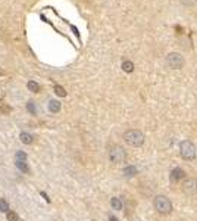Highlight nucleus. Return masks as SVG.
Listing matches in <instances>:
<instances>
[{
	"mask_svg": "<svg viewBox=\"0 0 197 221\" xmlns=\"http://www.w3.org/2000/svg\"><path fill=\"white\" fill-rule=\"evenodd\" d=\"M41 196H43V198L46 199V200H47V202H50V199H49V196H47V195H46V193H44V192H41Z\"/></svg>",
	"mask_w": 197,
	"mask_h": 221,
	"instance_id": "4be33fe9",
	"label": "nucleus"
},
{
	"mask_svg": "<svg viewBox=\"0 0 197 221\" xmlns=\"http://www.w3.org/2000/svg\"><path fill=\"white\" fill-rule=\"evenodd\" d=\"M9 211V203L6 199H0V212H8Z\"/></svg>",
	"mask_w": 197,
	"mask_h": 221,
	"instance_id": "dca6fc26",
	"label": "nucleus"
},
{
	"mask_svg": "<svg viewBox=\"0 0 197 221\" xmlns=\"http://www.w3.org/2000/svg\"><path fill=\"white\" fill-rule=\"evenodd\" d=\"M182 190L187 195H197V178L194 177H188V178H184L182 181Z\"/></svg>",
	"mask_w": 197,
	"mask_h": 221,
	"instance_id": "423d86ee",
	"label": "nucleus"
},
{
	"mask_svg": "<svg viewBox=\"0 0 197 221\" xmlns=\"http://www.w3.org/2000/svg\"><path fill=\"white\" fill-rule=\"evenodd\" d=\"M55 93L57 96H60V97H65L66 96V91L63 87H60V86H55Z\"/></svg>",
	"mask_w": 197,
	"mask_h": 221,
	"instance_id": "a211bd4d",
	"label": "nucleus"
},
{
	"mask_svg": "<svg viewBox=\"0 0 197 221\" xmlns=\"http://www.w3.org/2000/svg\"><path fill=\"white\" fill-rule=\"evenodd\" d=\"M19 139H21V142H22L24 144H31V143L34 142L33 134H30V133H21Z\"/></svg>",
	"mask_w": 197,
	"mask_h": 221,
	"instance_id": "9b49d317",
	"label": "nucleus"
},
{
	"mask_svg": "<svg viewBox=\"0 0 197 221\" xmlns=\"http://www.w3.org/2000/svg\"><path fill=\"white\" fill-rule=\"evenodd\" d=\"M27 109H28V112H30V114L35 115V106H34L33 102H28V103H27Z\"/></svg>",
	"mask_w": 197,
	"mask_h": 221,
	"instance_id": "6ab92c4d",
	"label": "nucleus"
},
{
	"mask_svg": "<svg viewBox=\"0 0 197 221\" xmlns=\"http://www.w3.org/2000/svg\"><path fill=\"white\" fill-rule=\"evenodd\" d=\"M15 165L18 167L19 171L25 173V174L30 173V167H28V164H27V159H15Z\"/></svg>",
	"mask_w": 197,
	"mask_h": 221,
	"instance_id": "6e6552de",
	"label": "nucleus"
},
{
	"mask_svg": "<svg viewBox=\"0 0 197 221\" xmlns=\"http://www.w3.org/2000/svg\"><path fill=\"white\" fill-rule=\"evenodd\" d=\"M6 218H8V221H18L19 220L18 214L13 212V211H8V212H6Z\"/></svg>",
	"mask_w": 197,
	"mask_h": 221,
	"instance_id": "2eb2a0df",
	"label": "nucleus"
},
{
	"mask_svg": "<svg viewBox=\"0 0 197 221\" xmlns=\"http://www.w3.org/2000/svg\"><path fill=\"white\" fill-rule=\"evenodd\" d=\"M186 177V173H184V170L182 168H174L172 171H171V174H169V178H171V181H181L182 178Z\"/></svg>",
	"mask_w": 197,
	"mask_h": 221,
	"instance_id": "0eeeda50",
	"label": "nucleus"
},
{
	"mask_svg": "<svg viewBox=\"0 0 197 221\" xmlns=\"http://www.w3.org/2000/svg\"><path fill=\"white\" fill-rule=\"evenodd\" d=\"M27 87H28V90L30 91H33V93H38L40 91V84L38 83H35V81H28V84H27Z\"/></svg>",
	"mask_w": 197,
	"mask_h": 221,
	"instance_id": "f8f14e48",
	"label": "nucleus"
},
{
	"mask_svg": "<svg viewBox=\"0 0 197 221\" xmlns=\"http://www.w3.org/2000/svg\"><path fill=\"white\" fill-rule=\"evenodd\" d=\"M0 110H2V112H5V114H8V112H9V108H8V106H3V108H0Z\"/></svg>",
	"mask_w": 197,
	"mask_h": 221,
	"instance_id": "412c9836",
	"label": "nucleus"
},
{
	"mask_svg": "<svg viewBox=\"0 0 197 221\" xmlns=\"http://www.w3.org/2000/svg\"><path fill=\"white\" fill-rule=\"evenodd\" d=\"M179 3L182 6H186V8H193L197 3V0H179Z\"/></svg>",
	"mask_w": 197,
	"mask_h": 221,
	"instance_id": "f3484780",
	"label": "nucleus"
},
{
	"mask_svg": "<svg viewBox=\"0 0 197 221\" xmlns=\"http://www.w3.org/2000/svg\"><path fill=\"white\" fill-rule=\"evenodd\" d=\"M110 206H112V209L121 211L124 208V203H122V200L119 198H112L110 199Z\"/></svg>",
	"mask_w": 197,
	"mask_h": 221,
	"instance_id": "1a4fd4ad",
	"label": "nucleus"
},
{
	"mask_svg": "<svg viewBox=\"0 0 197 221\" xmlns=\"http://www.w3.org/2000/svg\"><path fill=\"white\" fill-rule=\"evenodd\" d=\"M137 174V168L135 167H127L125 170H124V176L125 177H132V176H135Z\"/></svg>",
	"mask_w": 197,
	"mask_h": 221,
	"instance_id": "4468645a",
	"label": "nucleus"
},
{
	"mask_svg": "<svg viewBox=\"0 0 197 221\" xmlns=\"http://www.w3.org/2000/svg\"><path fill=\"white\" fill-rule=\"evenodd\" d=\"M153 206L154 209L157 211L162 215H168L172 212V202L166 198L165 195H157L153 199Z\"/></svg>",
	"mask_w": 197,
	"mask_h": 221,
	"instance_id": "7ed1b4c3",
	"label": "nucleus"
},
{
	"mask_svg": "<svg viewBox=\"0 0 197 221\" xmlns=\"http://www.w3.org/2000/svg\"><path fill=\"white\" fill-rule=\"evenodd\" d=\"M109 221H118V220H116L115 217H109Z\"/></svg>",
	"mask_w": 197,
	"mask_h": 221,
	"instance_id": "5701e85b",
	"label": "nucleus"
},
{
	"mask_svg": "<svg viewBox=\"0 0 197 221\" xmlns=\"http://www.w3.org/2000/svg\"><path fill=\"white\" fill-rule=\"evenodd\" d=\"M122 69L125 72H132L134 71V64H132L131 61H124L122 62Z\"/></svg>",
	"mask_w": 197,
	"mask_h": 221,
	"instance_id": "ddd939ff",
	"label": "nucleus"
},
{
	"mask_svg": "<svg viewBox=\"0 0 197 221\" xmlns=\"http://www.w3.org/2000/svg\"><path fill=\"white\" fill-rule=\"evenodd\" d=\"M165 64L171 69H181L186 65V58L179 52H169L165 56Z\"/></svg>",
	"mask_w": 197,
	"mask_h": 221,
	"instance_id": "f03ea898",
	"label": "nucleus"
},
{
	"mask_svg": "<svg viewBox=\"0 0 197 221\" xmlns=\"http://www.w3.org/2000/svg\"><path fill=\"white\" fill-rule=\"evenodd\" d=\"M144 134L143 131H140L138 128H130L124 133V140L125 143L132 146V147H140L144 143Z\"/></svg>",
	"mask_w": 197,
	"mask_h": 221,
	"instance_id": "f257e3e1",
	"label": "nucleus"
},
{
	"mask_svg": "<svg viewBox=\"0 0 197 221\" xmlns=\"http://www.w3.org/2000/svg\"><path fill=\"white\" fill-rule=\"evenodd\" d=\"M179 155L186 161H193L196 158V146L190 140H182L179 143Z\"/></svg>",
	"mask_w": 197,
	"mask_h": 221,
	"instance_id": "20e7f679",
	"label": "nucleus"
},
{
	"mask_svg": "<svg viewBox=\"0 0 197 221\" xmlns=\"http://www.w3.org/2000/svg\"><path fill=\"white\" fill-rule=\"evenodd\" d=\"M60 108H62V105H60L59 100H50V102H49V110H50V112L56 114V112L60 110Z\"/></svg>",
	"mask_w": 197,
	"mask_h": 221,
	"instance_id": "9d476101",
	"label": "nucleus"
},
{
	"mask_svg": "<svg viewBox=\"0 0 197 221\" xmlns=\"http://www.w3.org/2000/svg\"><path fill=\"white\" fill-rule=\"evenodd\" d=\"M15 159H27V153L19 150V152H16V155H15Z\"/></svg>",
	"mask_w": 197,
	"mask_h": 221,
	"instance_id": "aec40b11",
	"label": "nucleus"
},
{
	"mask_svg": "<svg viewBox=\"0 0 197 221\" xmlns=\"http://www.w3.org/2000/svg\"><path fill=\"white\" fill-rule=\"evenodd\" d=\"M127 158H128L127 150H125L122 146L115 144V146H112L109 149V161L110 162H113V164H122V162L127 161Z\"/></svg>",
	"mask_w": 197,
	"mask_h": 221,
	"instance_id": "39448f33",
	"label": "nucleus"
}]
</instances>
